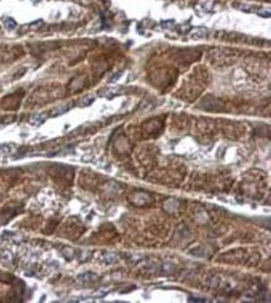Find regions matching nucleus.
I'll list each match as a JSON object with an SVG mask.
<instances>
[{"label": "nucleus", "mask_w": 271, "mask_h": 303, "mask_svg": "<svg viewBox=\"0 0 271 303\" xmlns=\"http://www.w3.org/2000/svg\"><path fill=\"white\" fill-rule=\"evenodd\" d=\"M206 34H207V30L205 28H196L193 30V32H191V38L193 39H202L206 36Z\"/></svg>", "instance_id": "f257e3e1"}, {"label": "nucleus", "mask_w": 271, "mask_h": 303, "mask_svg": "<svg viewBox=\"0 0 271 303\" xmlns=\"http://www.w3.org/2000/svg\"><path fill=\"white\" fill-rule=\"evenodd\" d=\"M4 25H5V28L8 29V30H12V29H15L16 23L12 19H6L5 21H4Z\"/></svg>", "instance_id": "f03ea898"}]
</instances>
